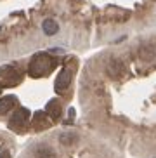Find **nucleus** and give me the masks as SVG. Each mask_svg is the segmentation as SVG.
I'll use <instances>...</instances> for the list:
<instances>
[{"instance_id": "1", "label": "nucleus", "mask_w": 156, "mask_h": 158, "mask_svg": "<svg viewBox=\"0 0 156 158\" xmlns=\"http://www.w3.org/2000/svg\"><path fill=\"white\" fill-rule=\"evenodd\" d=\"M55 63H57V61H55L51 54H47V52H38L37 56H33V59L30 61L28 73L31 75V77H45V75H49L55 68Z\"/></svg>"}, {"instance_id": "2", "label": "nucleus", "mask_w": 156, "mask_h": 158, "mask_svg": "<svg viewBox=\"0 0 156 158\" xmlns=\"http://www.w3.org/2000/svg\"><path fill=\"white\" fill-rule=\"evenodd\" d=\"M28 120H30V111H28L26 108H18L12 113V116H10L9 127L10 129H23L28 123Z\"/></svg>"}, {"instance_id": "3", "label": "nucleus", "mask_w": 156, "mask_h": 158, "mask_svg": "<svg viewBox=\"0 0 156 158\" xmlns=\"http://www.w3.org/2000/svg\"><path fill=\"white\" fill-rule=\"evenodd\" d=\"M0 78L4 80L5 85H16L21 80V73L14 66H4L0 68Z\"/></svg>"}, {"instance_id": "4", "label": "nucleus", "mask_w": 156, "mask_h": 158, "mask_svg": "<svg viewBox=\"0 0 156 158\" xmlns=\"http://www.w3.org/2000/svg\"><path fill=\"white\" fill-rule=\"evenodd\" d=\"M71 71L68 70V68H64V70H61L59 71V75H57V78H55V84H54V87H55V90L57 92H64L66 89L69 87V84H71Z\"/></svg>"}, {"instance_id": "5", "label": "nucleus", "mask_w": 156, "mask_h": 158, "mask_svg": "<svg viewBox=\"0 0 156 158\" xmlns=\"http://www.w3.org/2000/svg\"><path fill=\"white\" fill-rule=\"evenodd\" d=\"M106 73L109 75V77H120V75L125 73V64L121 63V61L115 59V61H109L108 63V66H106Z\"/></svg>"}, {"instance_id": "6", "label": "nucleus", "mask_w": 156, "mask_h": 158, "mask_svg": "<svg viewBox=\"0 0 156 158\" xmlns=\"http://www.w3.org/2000/svg\"><path fill=\"white\" fill-rule=\"evenodd\" d=\"M45 113L51 116L52 120H57L61 116V102L57 99H51L45 106Z\"/></svg>"}, {"instance_id": "7", "label": "nucleus", "mask_w": 156, "mask_h": 158, "mask_svg": "<svg viewBox=\"0 0 156 158\" xmlns=\"http://www.w3.org/2000/svg\"><path fill=\"white\" fill-rule=\"evenodd\" d=\"M35 158H55V151L47 144H40L35 148Z\"/></svg>"}, {"instance_id": "8", "label": "nucleus", "mask_w": 156, "mask_h": 158, "mask_svg": "<svg viewBox=\"0 0 156 158\" xmlns=\"http://www.w3.org/2000/svg\"><path fill=\"white\" fill-rule=\"evenodd\" d=\"M42 30H43L45 35L52 37V35H55V33L59 31V24L55 23L54 19H43V23H42Z\"/></svg>"}, {"instance_id": "9", "label": "nucleus", "mask_w": 156, "mask_h": 158, "mask_svg": "<svg viewBox=\"0 0 156 158\" xmlns=\"http://www.w3.org/2000/svg\"><path fill=\"white\" fill-rule=\"evenodd\" d=\"M14 104H16V98L14 96H4V98H0V115L7 113Z\"/></svg>"}, {"instance_id": "10", "label": "nucleus", "mask_w": 156, "mask_h": 158, "mask_svg": "<svg viewBox=\"0 0 156 158\" xmlns=\"http://www.w3.org/2000/svg\"><path fill=\"white\" fill-rule=\"evenodd\" d=\"M76 141H78V135L75 132H63V134H59V143L63 146H71Z\"/></svg>"}, {"instance_id": "11", "label": "nucleus", "mask_w": 156, "mask_h": 158, "mask_svg": "<svg viewBox=\"0 0 156 158\" xmlns=\"http://www.w3.org/2000/svg\"><path fill=\"white\" fill-rule=\"evenodd\" d=\"M45 115H47V113H43V111L35 113V116H33V125L37 127V129H42V127H45V125H47Z\"/></svg>"}, {"instance_id": "12", "label": "nucleus", "mask_w": 156, "mask_h": 158, "mask_svg": "<svg viewBox=\"0 0 156 158\" xmlns=\"http://www.w3.org/2000/svg\"><path fill=\"white\" fill-rule=\"evenodd\" d=\"M0 92H2V85H0Z\"/></svg>"}]
</instances>
